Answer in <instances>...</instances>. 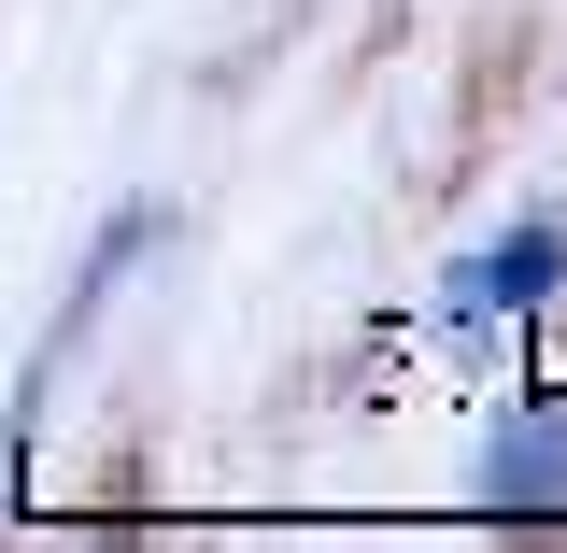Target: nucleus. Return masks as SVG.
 Returning a JSON list of instances; mask_svg holds the SVG:
<instances>
[{"mask_svg":"<svg viewBox=\"0 0 567 553\" xmlns=\"http://www.w3.org/2000/svg\"><path fill=\"white\" fill-rule=\"evenodd\" d=\"M554 284H567V227L525 213V227H496L483 256L440 270V327H525V313H554Z\"/></svg>","mask_w":567,"mask_h":553,"instance_id":"f257e3e1","label":"nucleus"},{"mask_svg":"<svg viewBox=\"0 0 567 553\" xmlns=\"http://www.w3.org/2000/svg\"><path fill=\"white\" fill-rule=\"evenodd\" d=\"M483 511H511V525H567V398H525V412L483 426Z\"/></svg>","mask_w":567,"mask_h":553,"instance_id":"f03ea898","label":"nucleus"}]
</instances>
